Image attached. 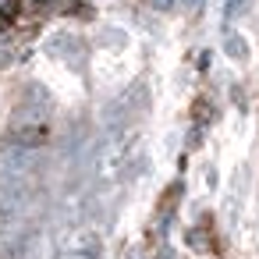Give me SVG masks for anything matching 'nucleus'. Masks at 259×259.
Wrapping results in <instances>:
<instances>
[{
	"label": "nucleus",
	"instance_id": "nucleus-1",
	"mask_svg": "<svg viewBox=\"0 0 259 259\" xmlns=\"http://www.w3.org/2000/svg\"><path fill=\"white\" fill-rule=\"evenodd\" d=\"M50 93L47 85L39 82H29L22 89V103L18 110L11 114V128L4 139L11 142H22V146H36V149H47L50 142Z\"/></svg>",
	"mask_w": 259,
	"mask_h": 259
},
{
	"label": "nucleus",
	"instance_id": "nucleus-2",
	"mask_svg": "<svg viewBox=\"0 0 259 259\" xmlns=\"http://www.w3.org/2000/svg\"><path fill=\"white\" fill-rule=\"evenodd\" d=\"M47 54H50V57H68L75 68L85 64V47H82V39H78V36H68V32L54 36V39L47 43Z\"/></svg>",
	"mask_w": 259,
	"mask_h": 259
},
{
	"label": "nucleus",
	"instance_id": "nucleus-3",
	"mask_svg": "<svg viewBox=\"0 0 259 259\" xmlns=\"http://www.w3.org/2000/svg\"><path fill=\"white\" fill-rule=\"evenodd\" d=\"M178 199H181V181H174V185L160 195V209H156L160 227H163V224H170V217H174V209H178Z\"/></svg>",
	"mask_w": 259,
	"mask_h": 259
},
{
	"label": "nucleus",
	"instance_id": "nucleus-4",
	"mask_svg": "<svg viewBox=\"0 0 259 259\" xmlns=\"http://www.w3.org/2000/svg\"><path fill=\"white\" fill-rule=\"evenodd\" d=\"M224 54H227L231 61L245 64V61H248V43H245L238 32H227V36H224Z\"/></svg>",
	"mask_w": 259,
	"mask_h": 259
},
{
	"label": "nucleus",
	"instance_id": "nucleus-5",
	"mask_svg": "<svg viewBox=\"0 0 259 259\" xmlns=\"http://www.w3.org/2000/svg\"><path fill=\"white\" fill-rule=\"evenodd\" d=\"M22 4H25V0H4V4H0V25H4V29H11L22 18Z\"/></svg>",
	"mask_w": 259,
	"mask_h": 259
},
{
	"label": "nucleus",
	"instance_id": "nucleus-6",
	"mask_svg": "<svg viewBox=\"0 0 259 259\" xmlns=\"http://www.w3.org/2000/svg\"><path fill=\"white\" fill-rule=\"evenodd\" d=\"M192 121H195V128H202V124L213 121V103H209L206 96H199V100L192 103Z\"/></svg>",
	"mask_w": 259,
	"mask_h": 259
},
{
	"label": "nucleus",
	"instance_id": "nucleus-7",
	"mask_svg": "<svg viewBox=\"0 0 259 259\" xmlns=\"http://www.w3.org/2000/svg\"><path fill=\"white\" fill-rule=\"evenodd\" d=\"M188 245L199 248V252H213V248H217V245L209 241V231H202V227H192V231H188Z\"/></svg>",
	"mask_w": 259,
	"mask_h": 259
},
{
	"label": "nucleus",
	"instance_id": "nucleus-8",
	"mask_svg": "<svg viewBox=\"0 0 259 259\" xmlns=\"http://www.w3.org/2000/svg\"><path fill=\"white\" fill-rule=\"evenodd\" d=\"M64 11H68V15H75V18H93V8L85 4V0H71Z\"/></svg>",
	"mask_w": 259,
	"mask_h": 259
},
{
	"label": "nucleus",
	"instance_id": "nucleus-9",
	"mask_svg": "<svg viewBox=\"0 0 259 259\" xmlns=\"http://www.w3.org/2000/svg\"><path fill=\"white\" fill-rule=\"evenodd\" d=\"M231 100L238 103V110H241V114L248 110V100H245V89H241V85H234V89H231Z\"/></svg>",
	"mask_w": 259,
	"mask_h": 259
},
{
	"label": "nucleus",
	"instance_id": "nucleus-10",
	"mask_svg": "<svg viewBox=\"0 0 259 259\" xmlns=\"http://www.w3.org/2000/svg\"><path fill=\"white\" fill-rule=\"evenodd\" d=\"M149 8H153V11H170L174 0H149Z\"/></svg>",
	"mask_w": 259,
	"mask_h": 259
},
{
	"label": "nucleus",
	"instance_id": "nucleus-11",
	"mask_svg": "<svg viewBox=\"0 0 259 259\" xmlns=\"http://www.w3.org/2000/svg\"><path fill=\"white\" fill-rule=\"evenodd\" d=\"M36 4H54V0H36Z\"/></svg>",
	"mask_w": 259,
	"mask_h": 259
}]
</instances>
